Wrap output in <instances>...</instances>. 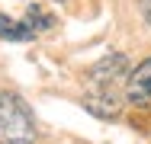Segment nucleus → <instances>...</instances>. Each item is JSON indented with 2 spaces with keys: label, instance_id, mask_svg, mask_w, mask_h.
I'll return each mask as SVG.
<instances>
[{
  "label": "nucleus",
  "instance_id": "nucleus-6",
  "mask_svg": "<svg viewBox=\"0 0 151 144\" xmlns=\"http://www.w3.org/2000/svg\"><path fill=\"white\" fill-rule=\"evenodd\" d=\"M26 26L39 35V32H45V29H52V16L39 6V3H32V6H26V19H23Z\"/></svg>",
  "mask_w": 151,
  "mask_h": 144
},
{
  "label": "nucleus",
  "instance_id": "nucleus-3",
  "mask_svg": "<svg viewBox=\"0 0 151 144\" xmlns=\"http://www.w3.org/2000/svg\"><path fill=\"white\" fill-rule=\"evenodd\" d=\"M125 99L135 106H148L151 103V58H145L125 80Z\"/></svg>",
  "mask_w": 151,
  "mask_h": 144
},
{
  "label": "nucleus",
  "instance_id": "nucleus-4",
  "mask_svg": "<svg viewBox=\"0 0 151 144\" xmlns=\"http://www.w3.org/2000/svg\"><path fill=\"white\" fill-rule=\"evenodd\" d=\"M84 106L96 118H119V109H122L119 96H113L109 90H93L90 96H84Z\"/></svg>",
  "mask_w": 151,
  "mask_h": 144
},
{
  "label": "nucleus",
  "instance_id": "nucleus-1",
  "mask_svg": "<svg viewBox=\"0 0 151 144\" xmlns=\"http://www.w3.org/2000/svg\"><path fill=\"white\" fill-rule=\"evenodd\" d=\"M0 144H35V115L13 90L0 93Z\"/></svg>",
  "mask_w": 151,
  "mask_h": 144
},
{
  "label": "nucleus",
  "instance_id": "nucleus-7",
  "mask_svg": "<svg viewBox=\"0 0 151 144\" xmlns=\"http://www.w3.org/2000/svg\"><path fill=\"white\" fill-rule=\"evenodd\" d=\"M138 10H142V19L151 26V0H138Z\"/></svg>",
  "mask_w": 151,
  "mask_h": 144
},
{
  "label": "nucleus",
  "instance_id": "nucleus-2",
  "mask_svg": "<svg viewBox=\"0 0 151 144\" xmlns=\"http://www.w3.org/2000/svg\"><path fill=\"white\" fill-rule=\"evenodd\" d=\"M125 61H129V58H122V55H109V58H103L100 64H93L90 71H87L90 86L93 90H109V86L125 74Z\"/></svg>",
  "mask_w": 151,
  "mask_h": 144
},
{
  "label": "nucleus",
  "instance_id": "nucleus-5",
  "mask_svg": "<svg viewBox=\"0 0 151 144\" xmlns=\"http://www.w3.org/2000/svg\"><path fill=\"white\" fill-rule=\"evenodd\" d=\"M0 38H6V42H32L35 32H32L23 19H13V16L0 13Z\"/></svg>",
  "mask_w": 151,
  "mask_h": 144
}]
</instances>
